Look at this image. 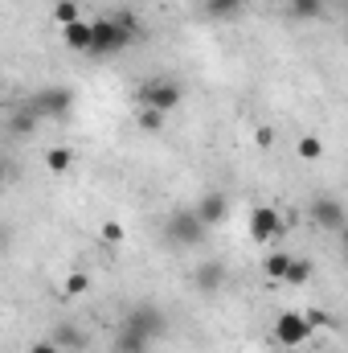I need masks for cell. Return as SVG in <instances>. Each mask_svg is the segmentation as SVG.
Instances as JSON below:
<instances>
[{"label":"cell","instance_id":"6da1fadb","mask_svg":"<svg viewBox=\"0 0 348 353\" xmlns=\"http://www.w3.org/2000/svg\"><path fill=\"white\" fill-rule=\"evenodd\" d=\"M135 37V21L123 12L119 21L115 17H102V21H90V58H111L119 50H127Z\"/></svg>","mask_w":348,"mask_h":353},{"label":"cell","instance_id":"7a4b0ae2","mask_svg":"<svg viewBox=\"0 0 348 353\" xmlns=\"http://www.w3.org/2000/svg\"><path fill=\"white\" fill-rule=\"evenodd\" d=\"M29 115H37V119H45V115H54V119H66L70 111H74V90L70 87H45L37 90L33 99H29V107H25Z\"/></svg>","mask_w":348,"mask_h":353},{"label":"cell","instance_id":"3957f363","mask_svg":"<svg viewBox=\"0 0 348 353\" xmlns=\"http://www.w3.org/2000/svg\"><path fill=\"white\" fill-rule=\"evenodd\" d=\"M180 99H184V87H180L176 79H152V83H144V90H140V103H144L148 111H160V115L176 111Z\"/></svg>","mask_w":348,"mask_h":353},{"label":"cell","instance_id":"277c9868","mask_svg":"<svg viewBox=\"0 0 348 353\" xmlns=\"http://www.w3.org/2000/svg\"><path fill=\"white\" fill-rule=\"evenodd\" d=\"M205 234H209V226L193 214V205L176 210L173 218H168V243H176V247H201Z\"/></svg>","mask_w":348,"mask_h":353},{"label":"cell","instance_id":"5b68a950","mask_svg":"<svg viewBox=\"0 0 348 353\" xmlns=\"http://www.w3.org/2000/svg\"><path fill=\"white\" fill-rule=\"evenodd\" d=\"M127 329H135V333H144L148 341H160L164 337V329H168V316H164V308L160 304H135L131 312H127V321H123Z\"/></svg>","mask_w":348,"mask_h":353},{"label":"cell","instance_id":"8992f818","mask_svg":"<svg viewBox=\"0 0 348 353\" xmlns=\"http://www.w3.org/2000/svg\"><path fill=\"white\" fill-rule=\"evenodd\" d=\"M307 214H312V222H316L320 230H328V234H340V230L348 226L345 201H340V197H332V193H324V197H316V201L307 205Z\"/></svg>","mask_w":348,"mask_h":353},{"label":"cell","instance_id":"52a82bcc","mask_svg":"<svg viewBox=\"0 0 348 353\" xmlns=\"http://www.w3.org/2000/svg\"><path fill=\"white\" fill-rule=\"evenodd\" d=\"M274 341H279L283 350H299V345L312 341V325H307L299 312H283V316L274 321Z\"/></svg>","mask_w":348,"mask_h":353},{"label":"cell","instance_id":"ba28073f","mask_svg":"<svg viewBox=\"0 0 348 353\" xmlns=\"http://www.w3.org/2000/svg\"><path fill=\"white\" fill-rule=\"evenodd\" d=\"M250 239L254 243H279L283 239V214L274 205H254L250 210Z\"/></svg>","mask_w":348,"mask_h":353},{"label":"cell","instance_id":"9c48e42d","mask_svg":"<svg viewBox=\"0 0 348 353\" xmlns=\"http://www.w3.org/2000/svg\"><path fill=\"white\" fill-rule=\"evenodd\" d=\"M193 214H197L205 226H217V222H226V214H230V197L213 189V193H205V197L193 205Z\"/></svg>","mask_w":348,"mask_h":353},{"label":"cell","instance_id":"30bf717a","mask_svg":"<svg viewBox=\"0 0 348 353\" xmlns=\"http://www.w3.org/2000/svg\"><path fill=\"white\" fill-rule=\"evenodd\" d=\"M62 46L74 50V54H87L90 50V21L87 17H78L74 25H62Z\"/></svg>","mask_w":348,"mask_h":353},{"label":"cell","instance_id":"8fae6325","mask_svg":"<svg viewBox=\"0 0 348 353\" xmlns=\"http://www.w3.org/2000/svg\"><path fill=\"white\" fill-rule=\"evenodd\" d=\"M50 341H54L62 353L66 350H83V345H87V333H83L78 325H54V329H50Z\"/></svg>","mask_w":348,"mask_h":353},{"label":"cell","instance_id":"7c38bea8","mask_svg":"<svg viewBox=\"0 0 348 353\" xmlns=\"http://www.w3.org/2000/svg\"><path fill=\"white\" fill-rule=\"evenodd\" d=\"M148 350H152V341H148L144 333H135V329H127V325L115 333V353H148Z\"/></svg>","mask_w":348,"mask_h":353},{"label":"cell","instance_id":"4fadbf2b","mask_svg":"<svg viewBox=\"0 0 348 353\" xmlns=\"http://www.w3.org/2000/svg\"><path fill=\"white\" fill-rule=\"evenodd\" d=\"M70 165H74V152H70V148H62V144H58V148H50V152H45V169H50L54 176L70 173Z\"/></svg>","mask_w":348,"mask_h":353},{"label":"cell","instance_id":"5bb4252c","mask_svg":"<svg viewBox=\"0 0 348 353\" xmlns=\"http://www.w3.org/2000/svg\"><path fill=\"white\" fill-rule=\"evenodd\" d=\"M312 271H316V267H312V259H291V263H287V275H283V283L303 288V283L312 279Z\"/></svg>","mask_w":348,"mask_h":353},{"label":"cell","instance_id":"9a60e30c","mask_svg":"<svg viewBox=\"0 0 348 353\" xmlns=\"http://www.w3.org/2000/svg\"><path fill=\"white\" fill-rule=\"evenodd\" d=\"M226 283V267L221 263H205L197 271V288H205V292H213V288H221Z\"/></svg>","mask_w":348,"mask_h":353},{"label":"cell","instance_id":"2e32d148","mask_svg":"<svg viewBox=\"0 0 348 353\" xmlns=\"http://www.w3.org/2000/svg\"><path fill=\"white\" fill-rule=\"evenodd\" d=\"M324 0H291V17L295 21H316V17H324Z\"/></svg>","mask_w":348,"mask_h":353},{"label":"cell","instance_id":"e0dca14e","mask_svg":"<svg viewBox=\"0 0 348 353\" xmlns=\"http://www.w3.org/2000/svg\"><path fill=\"white\" fill-rule=\"evenodd\" d=\"M242 4H246V0H205V12L226 21V17H238V12H242Z\"/></svg>","mask_w":348,"mask_h":353},{"label":"cell","instance_id":"ac0fdd59","mask_svg":"<svg viewBox=\"0 0 348 353\" xmlns=\"http://www.w3.org/2000/svg\"><path fill=\"white\" fill-rule=\"evenodd\" d=\"M78 17H83V8H78L74 0H58V4H54V21H58V25H74Z\"/></svg>","mask_w":348,"mask_h":353},{"label":"cell","instance_id":"d6986e66","mask_svg":"<svg viewBox=\"0 0 348 353\" xmlns=\"http://www.w3.org/2000/svg\"><path fill=\"white\" fill-rule=\"evenodd\" d=\"M62 292H66V296H87V292H90V275L70 271V275H66V283H62Z\"/></svg>","mask_w":348,"mask_h":353},{"label":"cell","instance_id":"ffe728a7","mask_svg":"<svg viewBox=\"0 0 348 353\" xmlns=\"http://www.w3.org/2000/svg\"><path fill=\"white\" fill-rule=\"evenodd\" d=\"M287 263H291L287 251H270V255H266V275H270V279H283V275H287Z\"/></svg>","mask_w":348,"mask_h":353},{"label":"cell","instance_id":"44dd1931","mask_svg":"<svg viewBox=\"0 0 348 353\" xmlns=\"http://www.w3.org/2000/svg\"><path fill=\"white\" fill-rule=\"evenodd\" d=\"M299 157H303V161H320V157H324V144H320L316 136H303V140H299Z\"/></svg>","mask_w":348,"mask_h":353},{"label":"cell","instance_id":"7402d4cb","mask_svg":"<svg viewBox=\"0 0 348 353\" xmlns=\"http://www.w3.org/2000/svg\"><path fill=\"white\" fill-rule=\"evenodd\" d=\"M160 123H164V115H160V111L140 107V128H144V132H160Z\"/></svg>","mask_w":348,"mask_h":353},{"label":"cell","instance_id":"603a6c76","mask_svg":"<svg viewBox=\"0 0 348 353\" xmlns=\"http://www.w3.org/2000/svg\"><path fill=\"white\" fill-rule=\"evenodd\" d=\"M102 243L107 247H119L123 243V226L119 222H102Z\"/></svg>","mask_w":348,"mask_h":353},{"label":"cell","instance_id":"cb8c5ba5","mask_svg":"<svg viewBox=\"0 0 348 353\" xmlns=\"http://www.w3.org/2000/svg\"><path fill=\"white\" fill-rule=\"evenodd\" d=\"M33 123H37V115H29V111H21V115H12V132H33Z\"/></svg>","mask_w":348,"mask_h":353},{"label":"cell","instance_id":"d4e9b609","mask_svg":"<svg viewBox=\"0 0 348 353\" xmlns=\"http://www.w3.org/2000/svg\"><path fill=\"white\" fill-rule=\"evenodd\" d=\"M29 353H62V350H58L50 337H41V341H33V345H29Z\"/></svg>","mask_w":348,"mask_h":353},{"label":"cell","instance_id":"484cf974","mask_svg":"<svg viewBox=\"0 0 348 353\" xmlns=\"http://www.w3.org/2000/svg\"><path fill=\"white\" fill-rule=\"evenodd\" d=\"M254 140H259V148H270V144H274V132H270V128H259Z\"/></svg>","mask_w":348,"mask_h":353},{"label":"cell","instance_id":"4316f807","mask_svg":"<svg viewBox=\"0 0 348 353\" xmlns=\"http://www.w3.org/2000/svg\"><path fill=\"white\" fill-rule=\"evenodd\" d=\"M4 176H8V165H4V157H0V181H4Z\"/></svg>","mask_w":348,"mask_h":353}]
</instances>
